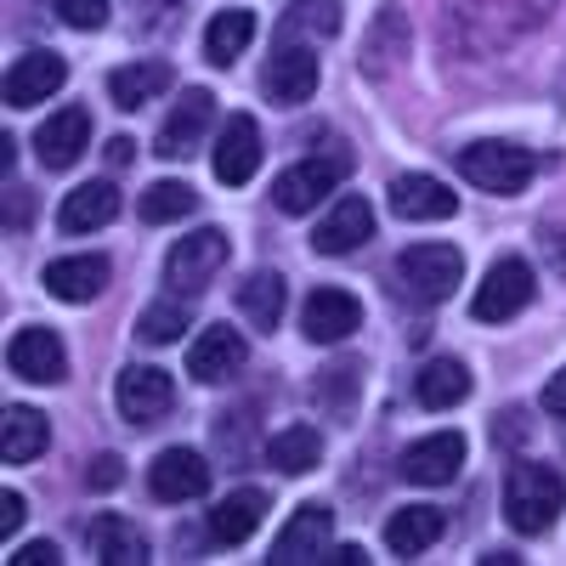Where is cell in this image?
Wrapping results in <instances>:
<instances>
[{
    "instance_id": "obj_1",
    "label": "cell",
    "mask_w": 566,
    "mask_h": 566,
    "mask_svg": "<svg viewBox=\"0 0 566 566\" xmlns=\"http://www.w3.org/2000/svg\"><path fill=\"white\" fill-rule=\"evenodd\" d=\"M560 504H566L560 470L533 464V459L510 464V476H504V522H510L515 533H527V538L549 533V527H555V515H560Z\"/></svg>"
},
{
    "instance_id": "obj_2",
    "label": "cell",
    "mask_w": 566,
    "mask_h": 566,
    "mask_svg": "<svg viewBox=\"0 0 566 566\" xmlns=\"http://www.w3.org/2000/svg\"><path fill=\"white\" fill-rule=\"evenodd\" d=\"M538 159L533 148H522V142H470V148H459V176L470 187H482V193H522V187L533 181Z\"/></svg>"
},
{
    "instance_id": "obj_3",
    "label": "cell",
    "mask_w": 566,
    "mask_h": 566,
    "mask_svg": "<svg viewBox=\"0 0 566 566\" xmlns=\"http://www.w3.org/2000/svg\"><path fill=\"white\" fill-rule=\"evenodd\" d=\"M397 283L408 301L437 306L464 283V250L459 244H413L397 255Z\"/></svg>"
},
{
    "instance_id": "obj_4",
    "label": "cell",
    "mask_w": 566,
    "mask_h": 566,
    "mask_svg": "<svg viewBox=\"0 0 566 566\" xmlns=\"http://www.w3.org/2000/svg\"><path fill=\"white\" fill-rule=\"evenodd\" d=\"M346 176H352V154H312V159L290 165L272 181V205L283 216H306V210H317L328 193H335Z\"/></svg>"
},
{
    "instance_id": "obj_5",
    "label": "cell",
    "mask_w": 566,
    "mask_h": 566,
    "mask_svg": "<svg viewBox=\"0 0 566 566\" xmlns=\"http://www.w3.org/2000/svg\"><path fill=\"white\" fill-rule=\"evenodd\" d=\"M221 266H227V232L199 227L193 239H176V250L165 255V283H170V295H205Z\"/></svg>"
},
{
    "instance_id": "obj_6",
    "label": "cell",
    "mask_w": 566,
    "mask_h": 566,
    "mask_svg": "<svg viewBox=\"0 0 566 566\" xmlns=\"http://www.w3.org/2000/svg\"><path fill=\"white\" fill-rule=\"evenodd\" d=\"M533 266L522 255H499L488 266V277L476 283V301H470V312H476V323H510L515 312L533 306Z\"/></svg>"
},
{
    "instance_id": "obj_7",
    "label": "cell",
    "mask_w": 566,
    "mask_h": 566,
    "mask_svg": "<svg viewBox=\"0 0 566 566\" xmlns=\"http://www.w3.org/2000/svg\"><path fill=\"white\" fill-rule=\"evenodd\" d=\"M317 80H323V69H317V57H312L306 40H277V52H272L266 69H261V91H266V103H277V108L312 103Z\"/></svg>"
},
{
    "instance_id": "obj_8",
    "label": "cell",
    "mask_w": 566,
    "mask_h": 566,
    "mask_svg": "<svg viewBox=\"0 0 566 566\" xmlns=\"http://www.w3.org/2000/svg\"><path fill=\"white\" fill-rule=\"evenodd\" d=\"M328 538H335V510L328 504H301L290 522H283L277 544H272V566H312L328 560Z\"/></svg>"
},
{
    "instance_id": "obj_9",
    "label": "cell",
    "mask_w": 566,
    "mask_h": 566,
    "mask_svg": "<svg viewBox=\"0 0 566 566\" xmlns=\"http://www.w3.org/2000/svg\"><path fill=\"white\" fill-rule=\"evenodd\" d=\"M544 7H549V0H453V23H464L470 45H476L482 40V23L493 18L488 45H504V40H515L522 29H533L544 18Z\"/></svg>"
},
{
    "instance_id": "obj_10",
    "label": "cell",
    "mask_w": 566,
    "mask_h": 566,
    "mask_svg": "<svg viewBox=\"0 0 566 566\" xmlns=\"http://www.w3.org/2000/svg\"><path fill=\"white\" fill-rule=\"evenodd\" d=\"M148 493L159 504H193L210 493V459L193 453V448H165L154 464H148Z\"/></svg>"
},
{
    "instance_id": "obj_11",
    "label": "cell",
    "mask_w": 566,
    "mask_h": 566,
    "mask_svg": "<svg viewBox=\"0 0 566 566\" xmlns=\"http://www.w3.org/2000/svg\"><path fill=\"white\" fill-rule=\"evenodd\" d=\"M114 402H119V413H125L130 424H159V419L170 413V402H176V386H170V374H165V368H142V363H130V368H119Z\"/></svg>"
},
{
    "instance_id": "obj_12",
    "label": "cell",
    "mask_w": 566,
    "mask_h": 566,
    "mask_svg": "<svg viewBox=\"0 0 566 566\" xmlns=\"http://www.w3.org/2000/svg\"><path fill=\"white\" fill-rule=\"evenodd\" d=\"M368 239H374V205H368L363 193H346V199H335V210L317 221L312 250H317V255H352V250H363Z\"/></svg>"
},
{
    "instance_id": "obj_13",
    "label": "cell",
    "mask_w": 566,
    "mask_h": 566,
    "mask_svg": "<svg viewBox=\"0 0 566 566\" xmlns=\"http://www.w3.org/2000/svg\"><path fill=\"white\" fill-rule=\"evenodd\" d=\"M244 357H250V346H244L239 328L210 323L205 335L193 340V352H187V374H193L199 386H221V380H232V374L244 368Z\"/></svg>"
},
{
    "instance_id": "obj_14",
    "label": "cell",
    "mask_w": 566,
    "mask_h": 566,
    "mask_svg": "<svg viewBox=\"0 0 566 566\" xmlns=\"http://www.w3.org/2000/svg\"><path fill=\"white\" fill-rule=\"evenodd\" d=\"M210 119H216V97H210V91H181L176 108H170V119L159 125L154 154H159V159H187V154L199 148V136L210 130Z\"/></svg>"
},
{
    "instance_id": "obj_15",
    "label": "cell",
    "mask_w": 566,
    "mask_h": 566,
    "mask_svg": "<svg viewBox=\"0 0 566 566\" xmlns=\"http://www.w3.org/2000/svg\"><path fill=\"white\" fill-rule=\"evenodd\" d=\"M7 363L18 380H34V386H57L69 374V352L52 328H18L12 346H7Z\"/></svg>"
},
{
    "instance_id": "obj_16",
    "label": "cell",
    "mask_w": 566,
    "mask_h": 566,
    "mask_svg": "<svg viewBox=\"0 0 566 566\" xmlns=\"http://www.w3.org/2000/svg\"><path fill=\"white\" fill-rule=\"evenodd\" d=\"M301 328H306L312 346L352 340L357 328H363V306H357V295H346V290H317V295H306V306H301Z\"/></svg>"
},
{
    "instance_id": "obj_17",
    "label": "cell",
    "mask_w": 566,
    "mask_h": 566,
    "mask_svg": "<svg viewBox=\"0 0 566 566\" xmlns=\"http://www.w3.org/2000/svg\"><path fill=\"white\" fill-rule=\"evenodd\" d=\"M216 181H227V187H244L255 170H261V125L250 119V114H232L227 125H221V136H216Z\"/></svg>"
},
{
    "instance_id": "obj_18",
    "label": "cell",
    "mask_w": 566,
    "mask_h": 566,
    "mask_svg": "<svg viewBox=\"0 0 566 566\" xmlns=\"http://www.w3.org/2000/svg\"><path fill=\"white\" fill-rule=\"evenodd\" d=\"M85 148H91V114L85 108H57L34 130V154L45 170H74Z\"/></svg>"
},
{
    "instance_id": "obj_19",
    "label": "cell",
    "mask_w": 566,
    "mask_h": 566,
    "mask_svg": "<svg viewBox=\"0 0 566 566\" xmlns=\"http://www.w3.org/2000/svg\"><path fill=\"white\" fill-rule=\"evenodd\" d=\"M464 464V437L459 431H437L413 448H402V476L413 488H448Z\"/></svg>"
},
{
    "instance_id": "obj_20",
    "label": "cell",
    "mask_w": 566,
    "mask_h": 566,
    "mask_svg": "<svg viewBox=\"0 0 566 566\" xmlns=\"http://www.w3.org/2000/svg\"><path fill=\"white\" fill-rule=\"evenodd\" d=\"M69 80V63L57 52H29L7 69V108H34L45 97H57V85Z\"/></svg>"
},
{
    "instance_id": "obj_21",
    "label": "cell",
    "mask_w": 566,
    "mask_h": 566,
    "mask_svg": "<svg viewBox=\"0 0 566 566\" xmlns=\"http://www.w3.org/2000/svg\"><path fill=\"white\" fill-rule=\"evenodd\" d=\"M391 210L402 216V221H448L453 210H459V193L448 181H437V176H397L391 181Z\"/></svg>"
},
{
    "instance_id": "obj_22",
    "label": "cell",
    "mask_w": 566,
    "mask_h": 566,
    "mask_svg": "<svg viewBox=\"0 0 566 566\" xmlns=\"http://www.w3.org/2000/svg\"><path fill=\"white\" fill-rule=\"evenodd\" d=\"M108 290V261L103 255H63L45 266V295H57L69 306H85Z\"/></svg>"
},
{
    "instance_id": "obj_23",
    "label": "cell",
    "mask_w": 566,
    "mask_h": 566,
    "mask_svg": "<svg viewBox=\"0 0 566 566\" xmlns=\"http://www.w3.org/2000/svg\"><path fill=\"white\" fill-rule=\"evenodd\" d=\"M85 549L103 566H142L148 560V538H142V527L125 522V515H97V522L85 527Z\"/></svg>"
},
{
    "instance_id": "obj_24",
    "label": "cell",
    "mask_w": 566,
    "mask_h": 566,
    "mask_svg": "<svg viewBox=\"0 0 566 566\" xmlns=\"http://www.w3.org/2000/svg\"><path fill=\"white\" fill-rule=\"evenodd\" d=\"M442 533H448L442 510H437V504H413V510H397L391 522H386V549H391L397 560H413V555L431 549Z\"/></svg>"
},
{
    "instance_id": "obj_25",
    "label": "cell",
    "mask_w": 566,
    "mask_h": 566,
    "mask_svg": "<svg viewBox=\"0 0 566 566\" xmlns=\"http://www.w3.org/2000/svg\"><path fill=\"white\" fill-rule=\"evenodd\" d=\"M283 306H290V283H283V272H250L239 283V312L250 317V328H261V335H272V328L283 323Z\"/></svg>"
},
{
    "instance_id": "obj_26",
    "label": "cell",
    "mask_w": 566,
    "mask_h": 566,
    "mask_svg": "<svg viewBox=\"0 0 566 566\" xmlns=\"http://www.w3.org/2000/svg\"><path fill=\"white\" fill-rule=\"evenodd\" d=\"M413 397H419V408H431V413L459 408L470 397V368L459 357H431L419 368V380H413Z\"/></svg>"
},
{
    "instance_id": "obj_27",
    "label": "cell",
    "mask_w": 566,
    "mask_h": 566,
    "mask_svg": "<svg viewBox=\"0 0 566 566\" xmlns=\"http://www.w3.org/2000/svg\"><path fill=\"white\" fill-rule=\"evenodd\" d=\"M114 216H119L114 181H85V187H74V193L63 199L57 227H63V232H97V227H108Z\"/></svg>"
},
{
    "instance_id": "obj_28",
    "label": "cell",
    "mask_w": 566,
    "mask_h": 566,
    "mask_svg": "<svg viewBox=\"0 0 566 566\" xmlns=\"http://www.w3.org/2000/svg\"><path fill=\"white\" fill-rule=\"evenodd\" d=\"M45 442H52V424H45L40 408H7V413H0V459H7V464L40 459Z\"/></svg>"
},
{
    "instance_id": "obj_29",
    "label": "cell",
    "mask_w": 566,
    "mask_h": 566,
    "mask_svg": "<svg viewBox=\"0 0 566 566\" xmlns=\"http://www.w3.org/2000/svg\"><path fill=\"white\" fill-rule=\"evenodd\" d=\"M261 515H266V493H261V488L227 493V499L210 510V538H216V544H244V538L261 527Z\"/></svg>"
},
{
    "instance_id": "obj_30",
    "label": "cell",
    "mask_w": 566,
    "mask_h": 566,
    "mask_svg": "<svg viewBox=\"0 0 566 566\" xmlns=\"http://www.w3.org/2000/svg\"><path fill=\"white\" fill-rule=\"evenodd\" d=\"M266 464L283 470V476H306V470L323 464V431L317 424H283L266 442Z\"/></svg>"
},
{
    "instance_id": "obj_31",
    "label": "cell",
    "mask_w": 566,
    "mask_h": 566,
    "mask_svg": "<svg viewBox=\"0 0 566 566\" xmlns=\"http://www.w3.org/2000/svg\"><path fill=\"white\" fill-rule=\"evenodd\" d=\"M159 91H170V69H165V63H148V57L108 74V97H114V108H125V114L148 108Z\"/></svg>"
},
{
    "instance_id": "obj_32",
    "label": "cell",
    "mask_w": 566,
    "mask_h": 566,
    "mask_svg": "<svg viewBox=\"0 0 566 566\" xmlns=\"http://www.w3.org/2000/svg\"><path fill=\"white\" fill-rule=\"evenodd\" d=\"M250 40H255V12H216L210 18V29H205V57L216 63V69H232L244 52H250Z\"/></svg>"
},
{
    "instance_id": "obj_33",
    "label": "cell",
    "mask_w": 566,
    "mask_h": 566,
    "mask_svg": "<svg viewBox=\"0 0 566 566\" xmlns=\"http://www.w3.org/2000/svg\"><path fill=\"white\" fill-rule=\"evenodd\" d=\"M335 34H340L335 0H295L290 18L277 23V40H335Z\"/></svg>"
},
{
    "instance_id": "obj_34",
    "label": "cell",
    "mask_w": 566,
    "mask_h": 566,
    "mask_svg": "<svg viewBox=\"0 0 566 566\" xmlns=\"http://www.w3.org/2000/svg\"><path fill=\"white\" fill-rule=\"evenodd\" d=\"M187 295H176V301H154L148 312L136 317V340L142 346H170V340H181V328L193 323V312L181 306Z\"/></svg>"
},
{
    "instance_id": "obj_35",
    "label": "cell",
    "mask_w": 566,
    "mask_h": 566,
    "mask_svg": "<svg viewBox=\"0 0 566 566\" xmlns=\"http://www.w3.org/2000/svg\"><path fill=\"white\" fill-rule=\"evenodd\" d=\"M199 193L187 181H154L148 193H142V221L148 227H165V221H181V216H193Z\"/></svg>"
},
{
    "instance_id": "obj_36",
    "label": "cell",
    "mask_w": 566,
    "mask_h": 566,
    "mask_svg": "<svg viewBox=\"0 0 566 566\" xmlns=\"http://www.w3.org/2000/svg\"><path fill=\"white\" fill-rule=\"evenodd\" d=\"M57 18L69 29H103L108 23V0H57Z\"/></svg>"
},
{
    "instance_id": "obj_37",
    "label": "cell",
    "mask_w": 566,
    "mask_h": 566,
    "mask_svg": "<svg viewBox=\"0 0 566 566\" xmlns=\"http://www.w3.org/2000/svg\"><path fill=\"white\" fill-rule=\"evenodd\" d=\"M125 482V464L114 459V453H103V459H91V470H85V488L91 493H114Z\"/></svg>"
},
{
    "instance_id": "obj_38",
    "label": "cell",
    "mask_w": 566,
    "mask_h": 566,
    "mask_svg": "<svg viewBox=\"0 0 566 566\" xmlns=\"http://www.w3.org/2000/svg\"><path fill=\"white\" fill-rule=\"evenodd\" d=\"M23 522H29V504H23V493L7 488V493H0V538H12Z\"/></svg>"
},
{
    "instance_id": "obj_39",
    "label": "cell",
    "mask_w": 566,
    "mask_h": 566,
    "mask_svg": "<svg viewBox=\"0 0 566 566\" xmlns=\"http://www.w3.org/2000/svg\"><path fill=\"white\" fill-rule=\"evenodd\" d=\"M12 566H57V544H45V538H34V544H23L18 555H7Z\"/></svg>"
},
{
    "instance_id": "obj_40",
    "label": "cell",
    "mask_w": 566,
    "mask_h": 566,
    "mask_svg": "<svg viewBox=\"0 0 566 566\" xmlns=\"http://www.w3.org/2000/svg\"><path fill=\"white\" fill-rule=\"evenodd\" d=\"M544 408H549L555 419H566V368H560V374H555V380L544 386Z\"/></svg>"
},
{
    "instance_id": "obj_41",
    "label": "cell",
    "mask_w": 566,
    "mask_h": 566,
    "mask_svg": "<svg viewBox=\"0 0 566 566\" xmlns=\"http://www.w3.org/2000/svg\"><path fill=\"white\" fill-rule=\"evenodd\" d=\"M544 250H549V261L560 255V272H566V232H555V227H549V232H544Z\"/></svg>"
},
{
    "instance_id": "obj_42",
    "label": "cell",
    "mask_w": 566,
    "mask_h": 566,
    "mask_svg": "<svg viewBox=\"0 0 566 566\" xmlns=\"http://www.w3.org/2000/svg\"><path fill=\"white\" fill-rule=\"evenodd\" d=\"M328 560H340V566H363L368 555H363V544H340L335 555H328Z\"/></svg>"
},
{
    "instance_id": "obj_43",
    "label": "cell",
    "mask_w": 566,
    "mask_h": 566,
    "mask_svg": "<svg viewBox=\"0 0 566 566\" xmlns=\"http://www.w3.org/2000/svg\"><path fill=\"white\" fill-rule=\"evenodd\" d=\"M136 7H142V12H176L181 0H136Z\"/></svg>"
},
{
    "instance_id": "obj_44",
    "label": "cell",
    "mask_w": 566,
    "mask_h": 566,
    "mask_svg": "<svg viewBox=\"0 0 566 566\" xmlns=\"http://www.w3.org/2000/svg\"><path fill=\"white\" fill-rule=\"evenodd\" d=\"M108 154H114V165H125V159H130V142H125V136H114V142H108Z\"/></svg>"
}]
</instances>
